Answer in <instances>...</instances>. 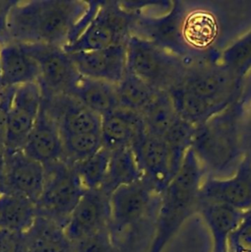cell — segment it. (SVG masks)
Here are the masks:
<instances>
[{
	"mask_svg": "<svg viewBox=\"0 0 251 252\" xmlns=\"http://www.w3.org/2000/svg\"><path fill=\"white\" fill-rule=\"evenodd\" d=\"M109 195L101 189L86 190L69 217L64 232L67 238L74 243L109 227Z\"/></svg>",
	"mask_w": 251,
	"mask_h": 252,
	"instance_id": "obj_14",
	"label": "cell"
},
{
	"mask_svg": "<svg viewBox=\"0 0 251 252\" xmlns=\"http://www.w3.org/2000/svg\"><path fill=\"white\" fill-rule=\"evenodd\" d=\"M146 131L163 138L179 120L167 92L159 91L149 105L141 112Z\"/></svg>",
	"mask_w": 251,
	"mask_h": 252,
	"instance_id": "obj_28",
	"label": "cell"
},
{
	"mask_svg": "<svg viewBox=\"0 0 251 252\" xmlns=\"http://www.w3.org/2000/svg\"><path fill=\"white\" fill-rule=\"evenodd\" d=\"M39 69L36 61L26 52L22 45L7 43L0 49V86L16 88L37 83Z\"/></svg>",
	"mask_w": 251,
	"mask_h": 252,
	"instance_id": "obj_20",
	"label": "cell"
},
{
	"mask_svg": "<svg viewBox=\"0 0 251 252\" xmlns=\"http://www.w3.org/2000/svg\"><path fill=\"white\" fill-rule=\"evenodd\" d=\"M198 214L211 234L212 252H227L228 238L244 213L223 204L200 202Z\"/></svg>",
	"mask_w": 251,
	"mask_h": 252,
	"instance_id": "obj_21",
	"label": "cell"
},
{
	"mask_svg": "<svg viewBox=\"0 0 251 252\" xmlns=\"http://www.w3.org/2000/svg\"><path fill=\"white\" fill-rule=\"evenodd\" d=\"M242 82L218 61H200L167 93L178 116L197 127L236 102Z\"/></svg>",
	"mask_w": 251,
	"mask_h": 252,
	"instance_id": "obj_1",
	"label": "cell"
},
{
	"mask_svg": "<svg viewBox=\"0 0 251 252\" xmlns=\"http://www.w3.org/2000/svg\"><path fill=\"white\" fill-rule=\"evenodd\" d=\"M100 117L119 107L116 85L82 77L70 95Z\"/></svg>",
	"mask_w": 251,
	"mask_h": 252,
	"instance_id": "obj_23",
	"label": "cell"
},
{
	"mask_svg": "<svg viewBox=\"0 0 251 252\" xmlns=\"http://www.w3.org/2000/svg\"><path fill=\"white\" fill-rule=\"evenodd\" d=\"M36 217V206L30 199L8 190L0 193V228L26 233Z\"/></svg>",
	"mask_w": 251,
	"mask_h": 252,
	"instance_id": "obj_24",
	"label": "cell"
},
{
	"mask_svg": "<svg viewBox=\"0 0 251 252\" xmlns=\"http://www.w3.org/2000/svg\"><path fill=\"white\" fill-rule=\"evenodd\" d=\"M63 104L56 116L61 134H100L101 117L70 95L60 97Z\"/></svg>",
	"mask_w": 251,
	"mask_h": 252,
	"instance_id": "obj_26",
	"label": "cell"
},
{
	"mask_svg": "<svg viewBox=\"0 0 251 252\" xmlns=\"http://www.w3.org/2000/svg\"><path fill=\"white\" fill-rule=\"evenodd\" d=\"M144 178L160 194L178 171L185 156L164 138L146 133L131 147Z\"/></svg>",
	"mask_w": 251,
	"mask_h": 252,
	"instance_id": "obj_10",
	"label": "cell"
},
{
	"mask_svg": "<svg viewBox=\"0 0 251 252\" xmlns=\"http://www.w3.org/2000/svg\"><path fill=\"white\" fill-rule=\"evenodd\" d=\"M23 151L44 166L65 160L59 124L50 104L44 98Z\"/></svg>",
	"mask_w": 251,
	"mask_h": 252,
	"instance_id": "obj_15",
	"label": "cell"
},
{
	"mask_svg": "<svg viewBox=\"0 0 251 252\" xmlns=\"http://www.w3.org/2000/svg\"><path fill=\"white\" fill-rule=\"evenodd\" d=\"M206 174L190 148L178 171L159 194L154 234L147 252H163L184 223L198 213L200 189Z\"/></svg>",
	"mask_w": 251,
	"mask_h": 252,
	"instance_id": "obj_2",
	"label": "cell"
},
{
	"mask_svg": "<svg viewBox=\"0 0 251 252\" xmlns=\"http://www.w3.org/2000/svg\"><path fill=\"white\" fill-rule=\"evenodd\" d=\"M126 50L127 70L157 91H170L190 65L185 59L135 34L129 37Z\"/></svg>",
	"mask_w": 251,
	"mask_h": 252,
	"instance_id": "obj_4",
	"label": "cell"
},
{
	"mask_svg": "<svg viewBox=\"0 0 251 252\" xmlns=\"http://www.w3.org/2000/svg\"><path fill=\"white\" fill-rule=\"evenodd\" d=\"M40 0L16 1L8 15L6 43H39L38 15Z\"/></svg>",
	"mask_w": 251,
	"mask_h": 252,
	"instance_id": "obj_22",
	"label": "cell"
},
{
	"mask_svg": "<svg viewBox=\"0 0 251 252\" xmlns=\"http://www.w3.org/2000/svg\"><path fill=\"white\" fill-rule=\"evenodd\" d=\"M218 62L233 77L243 81L251 71V30L222 49Z\"/></svg>",
	"mask_w": 251,
	"mask_h": 252,
	"instance_id": "obj_30",
	"label": "cell"
},
{
	"mask_svg": "<svg viewBox=\"0 0 251 252\" xmlns=\"http://www.w3.org/2000/svg\"><path fill=\"white\" fill-rule=\"evenodd\" d=\"M244 108L239 100L195 127L191 150L206 173L227 177L234 173L244 158Z\"/></svg>",
	"mask_w": 251,
	"mask_h": 252,
	"instance_id": "obj_3",
	"label": "cell"
},
{
	"mask_svg": "<svg viewBox=\"0 0 251 252\" xmlns=\"http://www.w3.org/2000/svg\"><path fill=\"white\" fill-rule=\"evenodd\" d=\"M45 181V167L29 157L23 149L5 152L6 190L32 201H38Z\"/></svg>",
	"mask_w": 251,
	"mask_h": 252,
	"instance_id": "obj_16",
	"label": "cell"
},
{
	"mask_svg": "<svg viewBox=\"0 0 251 252\" xmlns=\"http://www.w3.org/2000/svg\"><path fill=\"white\" fill-rule=\"evenodd\" d=\"M5 190V149L4 146L0 144V193Z\"/></svg>",
	"mask_w": 251,
	"mask_h": 252,
	"instance_id": "obj_39",
	"label": "cell"
},
{
	"mask_svg": "<svg viewBox=\"0 0 251 252\" xmlns=\"http://www.w3.org/2000/svg\"><path fill=\"white\" fill-rule=\"evenodd\" d=\"M227 252H251V210L244 213L227 241Z\"/></svg>",
	"mask_w": 251,
	"mask_h": 252,
	"instance_id": "obj_34",
	"label": "cell"
},
{
	"mask_svg": "<svg viewBox=\"0 0 251 252\" xmlns=\"http://www.w3.org/2000/svg\"><path fill=\"white\" fill-rule=\"evenodd\" d=\"M131 25L132 15L120 1H102L82 34L63 49L75 53L126 44L132 35Z\"/></svg>",
	"mask_w": 251,
	"mask_h": 252,
	"instance_id": "obj_6",
	"label": "cell"
},
{
	"mask_svg": "<svg viewBox=\"0 0 251 252\" xmlns=\"http://www.w3.org/2000/svg\"><path fill=\"white\" fill-rule=\"evenodd\" d=\"M200 202L219 203L240 212L251 210V163L247 158L231 175L223 178L206 174L200 189Z\"/></svg>",
	"mask_w": 251,
	"mask_h": 252,
	"instance_id": "obj_13",
	"label": "cell"
},
{
	"mask_svg": "<svg viewBox=\"0 0 251 252\" xmlns=\"http://www.w3.org/2000/svg\"><path fill=\"white\" fill-rule=\"evenodd\" d=\"M116 92L120 107L141 113L159 91L127 70L123 79L116 85Z\"/></svg>",
	"mask_w": 251,
	"mask_h": 252,
	"instance_id": "obj_29",
	"label": "cell"
},
{
	"mask_svg": "<svg viewBox=\"0 0 251 252\" xmlns=\"http://www.w3.org/2000/svg\"><path fill=\"white\" fill-rule=\"evenodd\" d=\"M110 160L101 190L107 195L123 185L144 179L131 147L110 151Z\"/></svg>",
	"mask_w": 251,
	"mask_h": 252,
	"instance_id": "obj_27",
	"label": "cell"
},
{
	"mask_svg": "<svg viewBox=\"0 0 251 252\" xmlns=\"http://www.w3.org/2000/svg\"><path fill=\"white\" fill-rule=\"evenodd\" d=\"M64 158L70 164L86 159L102 147L100 134H61Z\"/></svg>",
	"mask_w": 251,
	"mask_h": 252,
	"instance_id": "obj_32",
	"label": "cell"
},
{
	"mask_svg": "<svg viewBox=\"0 0 251 252\" xmlns=\"http://www.w3.org/2000/svg\"><path fill=\"white\" fill-rule=\"evenodd\" d=\"M158 202L159 194L145 178L113 191L109 196V231L113 240L156 213Z\"/></svg>",
	"mask_w": 251,
	"mask_h": 252,
	"instance_id": "obj_7",
	"label": "cell"
},
{
	"mask_svg": "<svg viewBox=\"0 0 251 252\" xmlns=\"http://www.w3.org/2000/svg\"><path fill=\"white\" fill-rule=\"evenodd\" d=\"M186 9L182 2L173 1L162 14L129 11L132 15V34L145 38L191 64V57L183 38Z\"/></svg>",
	"mask_w": 251,
	"mask_h": 252,
	"instance_id": "obj_8",
	"label": "cell"
},
{
	"mask_svg": "<svg viewBox=\"0 0 251 252\" xmlns=\"http://www.w3.org/2000/svg\"><path fill=\"white\" fill-rule=\"evenodd\" d=\"M145 133L146 126L140 112L119 106L101 117L102 145L109 151L132 147Z\"/></svg>",
	"mask_w": 251,
	"mask_h": 252,
	"instance_id": "obj_18",
	"label": "cell"
},
{
	"mask_svg": "<svg viewBox=\"0 0 251 252\" xmlns=\"http://www.w3.org/2000/svg\"><path fill=\"white\" fill-rule=\"evenodd\" d=\"M44 167V186L35 204L37 216L49 219L64 228L86 189L67 161L61 160Z\"/></svg>",
	"mask_w": 251,
	"mask_h": 252,
	"instance_id": "obj_5",
	"label": "cell"
},
{
	"mask_svg": "<svg viewBox=\"0 0 251 252\" xmlns=\"http://www.w3.org/2000/svg\"><path fill=\"white\" fill-rule=\"evenodd\" d=\"M111 152L102 147L90 158L71 164L86 190L100 189L109 165Z\"/></svg>",
	"mask_w": 251,
	"mask_h": 252,
	"instance_id": "obj_31",
	"label": "cell"
},
{
	"mask_svg": "<svg viewBox=\"0 0 251 252\" xmlns=\"http://www.w3.org/2000/svg\"><path fill=\"white\" fill-rule=\"evenodd\" d=\"M14 88L10 89L8 94L0 98V144L3 145L4 142V134H5V125H6V116L9 108V104L11 101V96ZM4 146V145H3Z\"/></svg>",
	"mask_w": 251,
	"mask_h": 252,
	"instance_id": "obj_38",
	"label": "cell"
},
{
	"mask_svg": "<svg viewBox=\"0 0 251 252\" xmlns=\"http://www.w3.org/2000/svg\"><path fill=\"white\" fill-rule=\"evenodd\" d=\"M16 1L12 0H0V44L4 45L6 43V27L7 20L10 10L14 6Z\"/></svg>",
	"mask_w": 251,
	"mask_h": 252,
	"instance_id": "obj_37",
	"label": "cell"
},
{
	"mask_svg": "<svg viewBox=\"0 0 251 252\" xmlns=\"http://www.w3.org/2000/svg\"><path fill=\"white\" fill-rule=\"evenodd\" d=\"M28 252H72V242L64 228L53 220L37 216L25 233Z\"/></svg>",
	"mask_w": 251,
	"mask_h": 252,
	"instance_id": "obj_25",
	"label": "cell"
},
{
	"mask_svg": "<svg viewBox=\"0 0 251 252\" xmlns=\"http://www.w3.org/2000/svg\"><path fill=\"white\" fill-rule=\"evenodd\" d=\"M243 148L244 157L251 163V106L243 115Z\"/></svg>",
	"mask_w": 251,
	"mask_h": 252,
	"instance_id": "obj_36",
	"label": "cell"
},
{
	"mask_svg": "<svg viewBox=\"0 0 251 252\" xmlns=\"http://www.w3.org/2000/svg\"><path fill=\"white\" fill-rule=\"evenodd\" d=\"M69 54L82 77L117 85L127 71L126 44Z\"/></svg>",
	"mask_w": 251,
	"mask_h": 252,
	"instance_id": "obj_17",
	"label": "cell"
},
{
	"mask_svg": "<svg viewBox=\"0 0 251 252\" xmlns=\"http://www.w3.org/2000/svg\"><path fill=\"white\" fill-rule=\"evenodd\" d=\"M43 95L37 83L14 88L6 116L4 149L12 152L23 149L37 119Z\"/></svg>",
	"mask_w": 251,
	"mask_h": 252,
	"instance_id": "obj_11",
	"label": "cell"
},
{
	"mask_svg": "<svg viewBox=\"0 0 251 252\" xmlns=\"http://www.w3.org/2000/svg\"><path fill=\"white\" fill-rule=\"evenodd\" d=\"M89 8V1L40 0L38 15L39 43L66 46Z\"/></svg>",
	"mask_w": 251,
	"mask_h": 252,
	"instance_id": "obj_12",
	"label": "cell"
},
{
	"mask_svg": "<svg viewBox=\"0 0 251 252\" xmlns=\"http://www.w3.org/2000/svg\"><path fill=\"white\" fill-rule=\"evenodd\" d=\"M72 252H116L109 227L72 243Z\"/></svg>",
	"mask_w": 251,
	"mask_h": 252,
	"instance_id": "obj_33",
	"label": "cell"
},
{
	"mask_svg": "<svg viewBox=\"0 0 251 252\" xmlns=\"http://www.w3.org/2000/svg\"><path fill=\"white\" fill-rule=\"evenodd\" d=\"M0 49H1V44H0Z\"/></svg>",
	"mask_w": 251,
	"mask_h": 252,
	"instance_id": "obj_40",
	"label": "cell"
},
{
	"mask_svg": "<svg viewBox=\"0 0 251 252\" xmlns=\"http://www.w3.org/2000/svg\"><path fill=\"white\" fill-rule=\"evenodd\" d=\"M220 33L218 18L206 9H186L183 21V38L191 61L193 53H210Z\"/></svg>",
	"mask_w": 251,
	"mask_h": 252,
	"instance_id": "obj_19",
	"label": "cell"
},
{
	"mask_svg": "<svg viewBox=\"0 0 251 252\" xmlns=\"http://www.w3.org/2000/svg\"><path fill=\"white\" fill-rule=\"evenodd\" d=\"M0 252H28L26 234L0 228Z\"/></svg>",
	"mask_w": 251,
	"mask_h": 252,
	"instance_id": "obj_35",
	"label": "cell"
},
{
	"mask_svg": "<svg viewBox=\"0 0 251 252\" xmlns=\"http://www.w3.org/2000/svg\"><path fill=\"white\" fill-rule=\"evenodd\" d=\"M20 45L38 65L37 84L44 99L52 100L72 94L81 75L69 53L62 47L44 43Z\"/></svg>",
	"mask_w": 251,
	"mask_h": 252,
	"instance_id": "obj_9",
	"label": "cell"
}]
</instances>
